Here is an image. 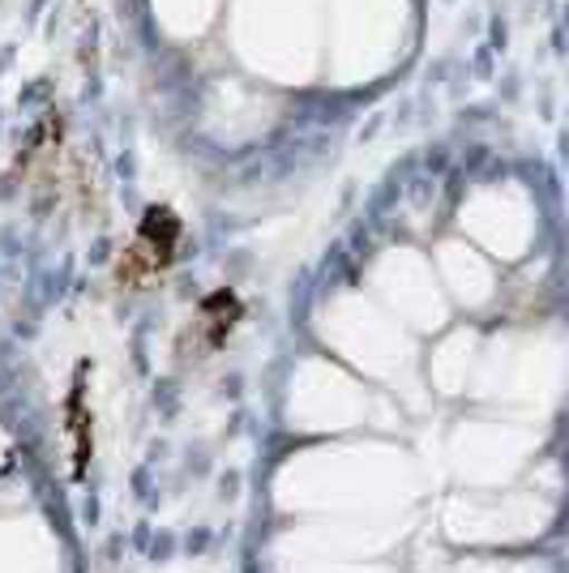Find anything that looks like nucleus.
I'll list each match as a JSON object with an SVG mask.
<instances>
[{
  "instance_id": "1",
  "label": "nucleus",
  "mask_w": 569,
  "mask_h": 573,
  "mask_svg": "<svg viewBox=\"0 0 569 573\" xmlns=\"http://www.w3.org/2000/svg\"><path fill=\"white\" fill-rule=\"evenodd\" d=\"M180 236H185L180 215H176L171 206H150V210L141 215V223H137L134 245L125 248V257H120V266H116L120 287H141L146 278L167 270V266L176 261V253H180Z\"/></svg>"
},
{
  "instance_id": "2",
  "label": "nucleus",
  "mask_w": 569,
  "mask_h": 573,
  "mask_svg": "<svg viewBox=\"0 0 569 573\" xmlns=\"http://www.w3.org/2000/svg\"><path fill=\"white\" fill-rule=\"evenodd\" d=\"M241 317H244V304H241L236 292H227V287H223V292H215V296H206L202 308H197V317H193L189 334L180 338V355L189 352V347H193V355L218 352V347L232 338V329L241 326Z\"/></svg>"
},
{
  "instance_id": "3",
  "label": "nucleus",
  "mask_w": 569,
  "mask_h": 573,
  "mask_svg": "<svg viewBox=\"0 0 569 573\" xmlns=\"http://www.w3.org/2000/svg\"><path fill=\"white\" fill-rule=\"evenodd\" d=\"M65 428H69V441H73V475H86V463L95 454V433H90V407H86V364L78 368V382L69 389V403H65Z\"/></svg>"
}]
</instances>
